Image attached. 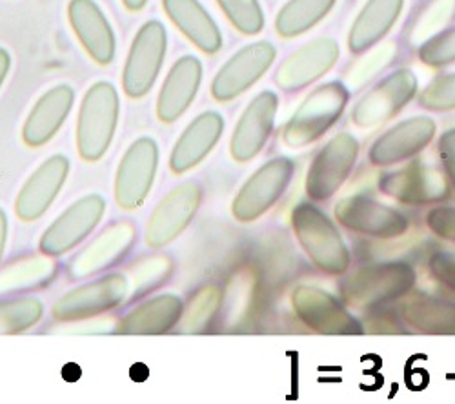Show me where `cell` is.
<instances>
[{
	"instance_id": "obj_4",
	"label": "cell",
	"mask_w": 455,
	"mask_h": 404,
	"mask_svg": "<svg viewBox=\"0 0 455 404\" xmlns=\"http://www.w3.org/2000/svg\"><path fill=\"white\" fill-rule=\"evenodd\" d=\"M119 123V93L109 83L93 84L81 106L77 146L84 161H99L109 148Z\"/></svg>"
},
{
	"instance_id": "obj_43",
	"label": "cell",
	"mask_w": 455,
	"mask_h": 404,
	"mask_svg": "<svg viewBox=\"0 0 455 404\" xmlns=\"http://www.w3.org/2000/svg\"><path fill=\"white\" fill-rule=\"evenodd\" d=\"M123 3H124V6H126L128 10L139 12V10H142V8L148 4V0H123Z\"/></svg>"
},
{
	"instance_id": "obj_36",
	"label": "cell",
	"mask_w": 455,
	"mask_h": 404,
	"mask_svg": "<svg viewBox=\"0 0 455 404\" xmlns=\"http://www.w3.org/2000/svg\"><path fill=\"white\" fill-rule=\"evenodd\" d=\"M419 102L423 107L432 112H446L455 109V73L437 77L432 81L427 90L421 93Z\"/></svg>"
},
{
	"instance_id": "obj_7",
	"label": "cell",
	"mask_w": 455,
	"mask_h": 404,
	"mask_svg": "<svg viewBox=\"0 0 455 404\" xmlns=\"http://www.w3.org/2000/svg\"><path fill=\"white\" fill-rule=\"evenodd\" d=\"M359 155V142L350 133L333 137L314 159L308 177L307 194L314 201L330 199L350 177Z\"/></svg>"
},
{
	"instance_id": "obj_42",
	"label": "cell",
	"mask_w": 455,
	"mask_h": 404,
	"mask_svg": "<svg viewBox=\"0 0 455 404\" xmlns=\"http://www.w3.org/2000/svg\"><path fill=\"white\" fill-rule=\"evenodd\" d=\"M6 235H8V218H6V213L0 210V261H3L4 248H6Z\"/></svg>"
},
{
	"instance_id": "obj_39",
	"label": "cell",
	"mask_w": 455,
	"mask_h": 404,
	"mask_svg": "<svg viewBox=\"0 0 455 404\" xmlns=\"http://www.w3.org/2000/svg\"><path fill=\"white\" fill-rule=\"evenodd\" d=\"M432 275L451 291H455V255L451 253H435L430 259Z\"/></svg>"
},
{
	"instance_id": "obj_32",
	"label": "cell",
	"mask_w": 455,
	"mask_h": 404,
	"mask_svg": "<svg viewBox=\"0 0 455 404\" xmlns=\"http://www.w3.org/2000/svg\"><path fill=\"white\" fill-rule=\"evenodd\" d=\"M455 17V0H430L415 15L408 29V41L415 46H423Z\"/></svg>"
},
{
	"instance_id": "obj_30",
	"label": "cell",
	"mask_w": 455,
	"mask_h": 404,
	"mask_svg": "<svg viewBox=\"0 0 455 404\" xmlns=\"http://www.w3.org/2000/svg\"><path fill=\"white\" fill-rule=\"evenodd\" d=\"M57 265L46 257H28L0 272V296L43 288L53 281Z\"/></svg>"
},
{
	"instance_id": "obj_28",
	"label": "cell",
	"mask_w": 455,
	"mask_h": 404,
	"mask_svg": "<svg viewBox=\"0 0 455 404\" xmlns=\"http://www.w3.org/2000/svg\"><path fill=\"white\" fill-rule=\"evenodd\" d=\"M403 3L404 0H370L352 26L350 51L363 53L381 41L401 15Z\"/></svg>"
},
{
	"instance_id": "obj_25",
	"label": "cell",
	"mask_w": 455,
	"mask_h": 404,
	"mask_svg": "<svg viewBox=\"0 0 455 404\" xmlns=\"http://www.w3.org/2000/svg\"><path fill=\"white\" fill-rule=\"evenodd\" d=\"M224 130V121L215 112H206L199 115L189 124L180 139L177 140L175 148L170 157V166L173 173H184L197 166L219 142Z\"/></svg>"
},
{
	"instance_id": "obj_20",
	"label": "cell",
	"mask_w": 455,
	"mask_h": 404,
	"mask_svg": "<svg viewBox=\"0 0 455 404\" xmlns=\"http://www.w3.org/2000/svg\"><path fill=\"white\" fill-rule=\"evenodd\" d=\"M135 228L130 223L113 225L86 246L69 265L73 279H84L119 265L135 242Z\"/></svg>"
},
{
	"instance_id": "obj_26",
	"label": "cell",
	"mask_w": 455,
	"mask_h": 404,
	"mask_svg": "<svg viewBox=\"0 0 455 404\" xmlns=\"http://www.w3.org/2000/svg\"><path fill=\"white\" fill-rule=\"evenodd\" d=\"M170 20L192 41L201 51L213 55L222 46V35L215 20L203 8L199 0H163Z\"/></svg>"
},
{
	"instance_id": "obj_6",
	"label": "cell",
	"mask_w": 455,
	"mask_h": 404,
	"mask_svg": "<svg viewBox=\"0 0 455 404\" xmlns=\"http://www.w3.org/2000/svg\"><path fill=\"white\" fill-rule=\"evenodd\" d=\"M166 55V29L161 22H146L132 44L124 73L123 86L132 99L144 97L156 84Z\"/></svg>"
},
{
	"instance_id": "obj_18",
	"label": "cell",
	"mask_w": 455,
	"mask_h": 404,
	"mask_svg": "<svg viewBox=\"0 0 455 404\" xmlns=\"http://www.w3.org/2000/svg\"><path fill=\"white\" fill-rule=\"evenodd\" d=\"M339 59V44L328 36L315 39L293 51L277 69L275 83L284 91L310 86L331 69Z\"/></svg>"
},
{
	"instance_id": "obj_17",
	"label": "cell",
	"mask_w": 455,
	"mask_h": 404,
	"mask_svg": "<svg viewBox=\"0 0 455 404\" xmlns=\"http://www.w3.org/2000/svg\"><path fill=\"white\" fill-rule=\"evenodd\" d=\"M277 107L279 99L274 91H262L251 100L232 137L230 150L235 161L246 162L260 154L272 135Z\"/></svg>"
},
{
	"instance_id": "obj_2",
	"label": "cell",
	"mask_w": 455,
	"mask_h": 404,
	"mask_svg": "<svg viewBox=\"0 0 455 404\" xmlns=\"http://www.w3.org/2000/svg\"><path fill=\"white\" fill-rule=\"evenodd\" d=\"M415 281V272L406 263H379L345 279L340 284V297L348 306L375 308L404 297Z\"/></svg>"
},
{
	"instance_id": "obj_13",
	"label": "cell",
	"mask_w": 455,
	"mask_h": 404,
	"mask_svg": "<svg viewBox=\"0 0 455 404\" xmlns=\"http://www.w3.org/2000/svg\"><path fill=\"white\" fill-rule=\"evenodd\" d=\"M275 55V48L267 41L243 48L215 75L212 83V95L219 102H228L239 97L270 69Z\"/></svg>"
},
{
	"instance_id": "obj_35",
	"label": "cell",
	"mask_w": 455,
	"mask_h": 404,
	"mask_svg": "<svg viewBox=\"0 0 455 404\" xmlns=\"http://www.w3.org/2000/svg\"><path fill=\"white\" fill-rule=\"evenodd\" d=\"M394 57H395V44H392V43L373 50L366 59H363L359 64H355V67L350 71V75H348L350 86L352 88L363 86L366 81H370L373 75H377V73L383 67H387Z\"/></svg>"
},
{
	"instance_id": "obj_31",
	"label": "cell",
	"mask_w": 455,
	"mask_h": 404,
	"mask_svg": "<svg viewBox=\"0 0 455 404\" xmlns=\"http://www.w3.org/2000/svg\"><path fill=\"white\" fill-rule=\"evenodd\" d=\"M333 4L335 0H290L277 15V33L286 39L302 35L321 22Z\"/></svg>"
},
{
	"instance_id": "obj_10",
	"label": "cell",
	"mask_w": 455,
	"mask_h": 404,
	"mask_svg": "<svg viewBox=\"0 0 455 404\" xmlns=\"http://www.w3.org/2000/svg\"><path fill=\"white\" fill-rule=\"evenodd\" d=\"M159 162V148L154 139L135 140L119 166L116 178V199L123 210L139 208L154 185Z\"/></svg>"
},
{
	"instance_id": "obj_14",
	"label": "cell",
	"mask_w": 455,
	"mask_h": 404,
	"mask_svg": "<svg viewBox=\"0 0 455 404\" xmlns=\"http://www.w3.org/2000/svg\"><path fill=\"white\" fill-rule=\"evenodd\" d=\"M106 202L100 195H88L71 204L41 239V251L50 257L68 253L83 242L100 223Z\"/></svg>"
},
{
	"instance_id": "obj_34",
	"label": "cell",
	"mask_w": 455,
	"mask_h": 404,
	"mask_svg": "<svg viewBox=\"0 0 455 404\" xmlns=\"http://www.w3.org/2000/svg\"><path fill=\"white\" fill-rule=\"evenodd\" d=\"M220 10L241 33L257 35L264 28V15L257 0H217Z\"/></svg>"
},
{
	"instance_id": "obj_15",
	"label": "cell",
	"mask_w": 455,
	"mask_h": 404,
	"mask_svg": "<svg viewBox=\"0 0 455 404\" xmlns=\"http://www.w3.org/2000/svg\"><path fill=\"white\" fill-rule=\"evenodd\" d=\"M203 192L196 182H184L172 190L149 217L146 242L151 248H161L177 239L197 213Z\"/></svg>"
},
{
	"instance_id": "obj_33",
	"label": "cell",
	"mask_w": 455,
	"mask_h": 404,
	"mask_svg": "<svg viewBox=\"0 0 455 404\" xmlns=\"http://www.w3.org/2000/svg\"><path fill=\"white\" fill-rule=\"evenodd\" d=\"M43 303L33 297L0 303V336L26 332L43 319Z\"/></svg>"
},
{
	"instance_id": "obj_24",
	"label": "cell",
	"mask_w": 455,
	"mask_h": 404,
	"mask_svg": "<svg viewBox=\"0 0 455 404\" xmlns=\"http://www.w3.org/2000/svg\"><path fill=\"white\" fill-rule=\"evenodd\" d=\"M75 91L66 84L44 93L26 119L22 130L24 142L31 146V148H39V146H44L48 140H52L68 119Z\"/></svg>"
},
{
	"instance_id": "obj_11",
	"label": "cell",
	"mask_w": 455,
	"mask_h": 404,
	"mask_svg": "<svg viewBox=\"0 0 455 404\" xmlns=\"http://www.w3.org/2000/svg\"><path fill=\"white\" fill-rule=\"evenodd\" d=\"M335 218L352 232L377 239H395L408 230V218L401 211L364 195L339 201Z\"/></svg>"
},
{
	"instance_id": "obj_8",
	"label": "cell",
	"mask_w": 455,
	"mask_h": 404,
	"mask_svg": "<svg viewBox=\"0 0 455 404\" xmlns=\"http://www.w3.org/2000/svg\"><path fill=\"white\" fill-rule=\"evenodd\" d=\"M293 162L286 157H279L264 164L251 178H248L246 185L237 194L232 213L241 223H251L260 215L267 213L284 194L288 188L291 175H293Z\"/></svg>"
},
{
	"instance_id": "obj_23",
	"label": "cell",
	"mask_w": 455,
	"mask_h": 404,
	"mask_svg": "<svg viewBox=\"0 0 455 404\" xmlns=\"http://www.w3.org/2000/svg\"><path fill=\"white\" fill-rule=\"evenodd\" d=\"M203 79V66L196 57H182L168 73L157 100L163 123H175L194 102Z\"/></svg>"
},
{
	"instance_id": "obj_41",
	"label": "cell",
	"mask_w": 455,
	"mask_h": 404,
	"mask_svg": "<svg viewBox=\"0 0 455 404\" xmlns=\"http://www.w3.org/2000/svg\"><path fill=\"white\" fill-rule=\"evenodd\" d=\"M10 66H12V57H10V53H8L4 48H0V86H3V83L6 81Z\"/></svg>"
},
{
	"instance_id": "obj_22",
	"label": "cell",
	"mask_w": 455,
	"mask_h": 404,
	"mask_svg": "<svg viewBox=\"0 0 455 404\" xmlns=\"http://www.w3.org/2000/svg\"><path fill=\"white\" fill-rule=\"evenodd\" d=\"M68 171L69 162L66 157L55 155L48 159L28 178L24 188L20 190L15 202L17 215L26 220V223L44 215V211L50 208V204L64 186Z\"/></svg>"
},
{
	"instance_id": "obj_40",
	"label": "cell",
	"mask_w": 455,
	"mask_h": 404,
	"mask_svg": "<svg viewBox=\"0 0 455 404\" xmlns=\"http://www.w3.org/2000/svg\"><path fill=\"white\" fill-rule=\"evenodd\" d=\"M439 155L444 166V171L455 188V130H448L439 139Z\"/></svg>"
},
{
	"instance_id": "obj_5",
	"label": "cell",
	"mask_w": 455,
	"mask_h": 404,
	"mask_svg": "<svg viewBox=\"0 0 455 404\" xmlns=\"http://www.w3.org/2000/svg\"><path fill=\"white\" fill-rule=\"evenodd\" d=\"M291 305L299 321L319 336H363L364 332L348 308L324 289L299 286L291 296Z\"/></svg>"
},
{
	"instance_id": "obj_3",
	"label": "cell",
	"mask_w": 455,
	"mask_h": 404,
	"mask_svg": "<svg viewBox=\"0 0 455 404\" xmlns=\"http://www.w3.org/2000/svg\"><path fill=\"white\" fill-rule=\"evenodd\" d=\"M348 99L350 91L340 83H328L314 90L286 124L284 144L290 148H305L321 139L343 115Z\"/></svg>"
},
{
	"instance_id": "obj_21",
	"label": "cell",
	"mask_w": 455,
	"mask_h": 404,
	"mask_svg": "<svg viewBox=\"0 0 455 404\" xmlns=\"http://www.w3.org/2000/svg\"><path fill=\"white\" fill-rule=\"evenodd\" d=\"M68 17L75 35L90 57L106 66L116 57V35L104 17L102 10L93 0H71L68 6Z\"/></svg>"
},
{
	"instance_id": "obj_37",
	"label": "cell",
	"mask_w": 455,
	"mask_h": 404,
	"mask_svg": "<svg viewBox=\"0 0 455 404\" xmlns=\"http://www.w3.org/2000/svg\"><path fill=\"white\" fill-rule=\"evenodd\" d=\"M419 57L428 66H446L455 62V28L435 35L419 50Z\"/></svg>"
},
{
	"instance_id": "obj_29",
	"label": "cell",
	"mask_w": 455,
	"mask_h": 404,
	"mask_svg": "<svg viewBox=\"0 0 455 404\" xmlns=\"http://www.w3.org/2000/svg\"><path fill=\"white\" fill-rule=\"evenodd\" d=\"M401 315L419 334L455 336V303L435 297H417L403 306Z\"/></svg>"
},
{
	"instance_id": "obj_16",
	"label": "cell",
	"mask_w": 455,
	"mask_h": 404,
	"mask_svg": "<svg viewBox=\"0 0 455 404\" xmlns=\"http://www.w3.org/2000/svg\"><path fill=\"white\" fill-rule=\"evenodd\" d=\"M381 192L403 204H435L448 197V182L444 175L425 164H411L397 171L385 173L379 180Z\"/></svg>"
},
{
	"instance_id": "obj_27",
	"label": "cell",
	"mask_w": 455,
	"mask_h": 404,
	"mask_svg": "<svg viewBox=\"0 0 455 404\" xmlns=\"http://www.w3.org/2000/svg\"><path fill=\"white\" fill-rule=\"evenodd\" d=\"M184 305L177 296H159L130 312L119 324L123 336H163L180 321Z\"/></svg>"
},
{
	"instance_id": "obj_19",
	"label": "cell",
	"mask_w": 455,
	"mask_h": 404,
	"mask_svg": "<svg viewBox=\"0 0 455 404\" xmlns=\"http://www.w3.org/2000/svg\"><path fill=\"white\" fill-rule=\"evenodd\" d=\"M434 135L435 123L428 117H415L399 123L373 142L370 162L375 166H390L411 159L427 148Z\"/></svg>"
},
{
	"instance_id": "obj_38",
	"label": "cell",
	"mask_w": 455,
	"mask_h": 404,
	"mask_svg": "<svg viewBox=\"0 0 455 404\" xmlns=\"http://www.w3.org/2000/svg\"><path fill=\"white\" fill-rule=\"evenodd\" d=\"M428 228L441 239L455 242V208L439 206L427 215Z\"/></svg>"
},
{
	"instance_id": "obj_1",
	"label": "cell",
	"mask_w": 455,
	"mask_h": 404,
	"mask_svg": "<svg viewBox=\"0 0 455 404\" xmlns=\"http://www.w3.org/2000/svg\"><path fill=\"white\" fill-rule=\"evenodd\" d=\"M291 226L299 244L319 270L330 275H340L348 270V248L335 225L317 206L300 202L291 211Z\"/></svg>"
},
{
	"instance_id": "obj_12",
	"label": "cell",
	"mask_w": 455,
	"mask_h": 404,
	"mask_svg": "<svg viewBox=\"0 0 455 404\" xmlns=\"http://www.w3.org/2000/svg\"><path fill=\"white\" fill-rule=\"evenodd\" d=\"M417 79L410 69H397L366 93L352 112V123L359 128H373L390 121L413 99Z\"/></svg>"
},
{
	"instance_id": "obj_9",
	"label": "cell",
	"mask_w": 455,
	"mask_h": 404,
	"mask_svg": "<svg viewBox=\"0 0 455 404\" xmlns=\"http://www.w3.org/2000/svg\"><path fill=\"white\" fill-rule=\"evenodd\" d=\"M130 291V282L124 275H106L99 281L71 289L53 306L57 321H81L100 315L124 303Z\"/></svg>"
}]
</instances>
